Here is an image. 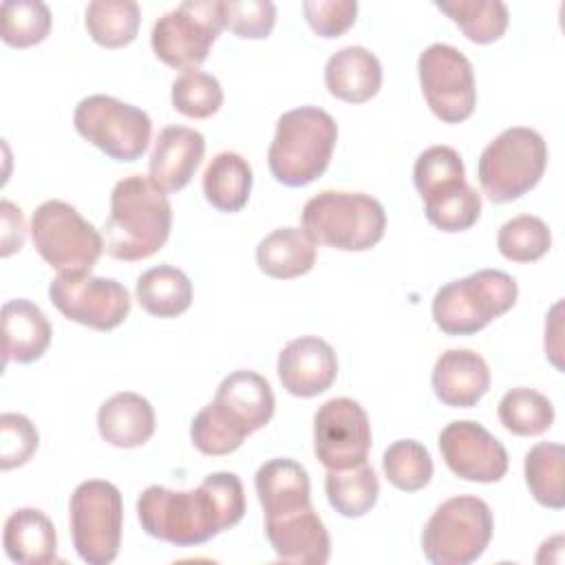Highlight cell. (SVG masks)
<instances>
[{"label": "cell", "mask_w": 565, "mask_h": 565, "mask_svg": "<svg viewBox=\"0 0 565 565\" xmlns=\"http://www.w3.org/2000/svg\"><path fill=\"white\" fill-rule=\"evenodd\" d=\"M245 508V488L234 472H212L194 490L148 486L137 499L143 532L179 547L207 543L234 527Z\"/></svg>", "instance_id": "cell-1"}, {"label": "cell", "mask_w": 565, "mask_h": 565, "mask_svg": "<svg viewBox=\"0 0 565 565\" xmlns=\"http://www.w3.org/2000/svg\"><path fill=\"white\" fill-rule=\"evenodd\" d=\"M104 249L117 260H143L157 254L172 230V205L150 177L130 174L110 192L104 221Z\"/></svg>", "instance_id": "cell-2"}, {"label": "cell", "mask_w": 565, "mask_h": 565, "mask_svg": "<svg viewBox=\"0 0 565 565\" xmlns=\"http://www.w3.org/2000/svg\"><path fill=\"white\" fill-rule=\"evenodd\" d=\"M335 141L338 124L327 110L300 106L282 113L267 150L274 179L287 188L313 183L329 168Z\"/></svg>", "instance_id": "cell-3"}, {"label": "cell", "mask_w": 565, "mask_h": 565, "mask_svg": "<svg viewBox=\"0 0 565 565\" xmlns=\"http://www.w3.org/2000/svg\"><path fill=\"white\" fill-rule=\"evenodd\" d=\"M300 223L316 245L366 252L384 238L386 212L371 194L322 190L305 203Z\"/></svg>", "instance_id": "cell-4"}, {"label": "cell", "mask_w": 565, "mask_h": 565, "mask_svg": "<svg viewBox=\"0 0 565 565\" xmlns=\"http://www.w3.org/2000/svg\"><path fill=\"white\" fill-rule=\"evenodd\" d=\"M519 285L501 269H479L437 289L433 320L448 335H472L516 302Z\"/></svg>", "instance_id": "cell-5"}, {"label": "cell", "mask_w": 565, "mask_h": 565, "mask_svg": "<svg viewBox=\"0 0 565 565\" xmlns=\"http://www.w3.org/2000/svg\"><path fill=\"white\" fill-rule=\"evenodd\" d=\"M547 166L545 139L525 126L505 128L481 152L477 177L492 203H510L527 194Z\"/></svg>", "instance_id": "cell-6"}, {"label": "cell", "mask_w": 565, "mask_h": 565, "mask_svg": "<svg viewBox=\"0 0 565 565\" xmlns=\"http://www.w3.org/2000/svg\"><path fill=\"white\" fill-rule=\"evenodd\" d=\"M494 521L490 505L470 494L444 501L426 521L422 552L433 565H470L488 547Z\"/></svg>", "instance_id": "cell-7"}, {"label": "cell", "mask_w": 565, "mask_h": 565, "mask_svg": "<svg viewBox=\"0 0 565 565\" xmlns=\"http://www.w3.org/2000/svg\"><path fill=\"white\" fill-rule=\"evenodd\" d=\"M71 536L77 556L88 565L117 558L124 527V501L117 486L102 479L82 481L68 503Z\"/></svg>", "instance_id": "cell-8"}, {"label": "cell", "mask_w": 565, "mask_h": 565, "mask_svg": "<svg viewBox=\"0 0 565 565\" xmlns=\"http://www.w3.org/2000/svg\"><path fill=\"white\" fill-rule=\"evenodd\" d=\"M31 238L38 254L57 271H90L104 252V236L97 227L60 199L35 207Z\"/></svg>", "instance_id": "cell-9"}, {"label": "cell", "mask_w": 565, "mask_h": 565, "mask_svg": "<svg viewBox=\"0 0 565 565\" xmlns=\"http://www.w3.org/2000/svg\"><path fill=\"white\" fill-rule=\"evenodd\" d=\"M223 29V0H185L154 22L150 44L163 64L192 71L205 62Z\"/></svg>", "instance_id": "cell-10"}, {"label": "cell", "mask_w": 565, "mask_h": 565, "mask_svg": "<svg viewBox=\"0 0 565 565\" xmlns=\"http://www.w3.org/2000/svg\"><path fill=\"white\" fill-rule=\"evenodd\" d=\"M73 126L88 143L115 161H137L150 143L152 121L146 110L110 95H88L73 113Z\"/></svg>", "instance_id": "cell-11"}, {"label": "cell", "mask_w": 565, "mask_h": 565, "mask_svg": "<svg viewBox=\"0 0 565 565\" xmlns=\"http://www.w3.org/2000/svg\"><path fill=\"white\" fill-rule=\"evenodd\" d=\"M49 298L64 318L95 331H113L130 313L128 289L115 278L90 271H57L49 285Z\"/></svg>", "instance_id": "cell-12"}, {"label": "cell", "mask_w": 565, "mask_h": 565, "mask_svg": "<svg viewBox=\"0 0 565 565\" xmlns=\"http://www.w3.org/2000/svg\"><path fill=\"white\" fill-rule=\"evenodd\" d=\"M419 86L433 115L444 124L466 121L477 104L470 60L455 46L435 42L419 53Z\"/></svg>", "instance_id": "cell-13"}, {"label": "cell", "mask_w": 565, "mask_h": 565, "mask_svg": "<svg viewBox=\"0 0 565 565\" xmlns=\"http://www.w3.org/2000/svg\"><path fill=\"white\" fill-rule=\"evenodd\" d=\"M371 441V422L360 402L333 397L316 411L313 452L327 470H342L366 461Z\"/></svg>", "instance_id": "cell-14"}, {"label": "cell", "mask_w": 565, "mask_h": 565, "mask_svg": "<svg viewBox=\"0 0 565 565\" xmlns=\"http://www.w3.org/2000/svg\"><path fill=\"white\" fill-rule=\"evenodd\" d=\"M439 450L448 470L463 481L497 483L508 472L503 444L488 428L470 419L450 422L439 433Z\"/></svg>", "instance_id": "cell-15"}, {"label": "cell", "mask_w": 565, "mask_h": 565, "mask_svg": "<svg viewBox=\"0 0 565 565\" xmlns=\"http://www.w3.org/2000/svg\"><path fill=\"white\" fill-rule=\"evenodd\" d=\"M280 384L296 397H316L338 377L333 347L318 335H302L282 347L276 364Z\"/></svg>", "instance_id": "cell-16"}, {"label": "cell", "mask_w": 565, "mask_h": 565, "mask_svg": "<svg viewBox=\"0 0 565 565\" xmlns=\"http://www.w3.org/2000/svg\"><path fill=\"white\" fill-rule=\"evenodd\" d=\"M214 408L241 435L249 437L274 417V391L269 382L254 371H234L216 388Z\"/></svg>", "instance_id": "cell-17"}, {"label": "cell", "mask_w": 565, "mask_h": 565, "mask_svg": "<svg viewBox=\"0 0 565 565\" xmlns=\"http://www.w3.org/2000/svg\"><path fill=\"white\" fill-rule=\"evenodd\" d=\"M205 154V137L188 126H166L154 141L148 163L150 181L168 192L183 190Z\"/></svg>", "instance_id": "cell-18"}, {"label": "cell", "mask_w": 565, "mask_h": 565, "mask_svg": "<svg viewBox=\"0 0 565 565\" xmlns=\"http://www.w3.org/2000/svg\"><path fill=\"white\" fill-rule=\"evenodd\" d=\"M265 534L280 561L300 565H324L329 561L331 539L311 505L285 516L265 519Z\"/></svg>", "instance_id": "cell-19"}, {"label": "cell", "mask_w": 565, "mask_h": 565, "mask_svg": "<svg viewBox=\"0 0 565 565\" xmlns=\"http://www.w3.org/2000/svg\"><path fill=\"white\" fill-rule=\"evenodd\" d=\"M433 391L452 408L475 406L490 388L488 362L472 349H448L433 366Z\"/></svg>", "instance_id": "cell-20"}, {"label": "cell", "mask_w": 565, "mask_h": 565, "mask_svg": "<svg viewBox=\"0 0 565 565\" xmlns=\"http://www.w3.org/2000/svg\"><path fill=\"white\" fill-rule=\"evenodd\" d=\"M254 488L265 519L285 516L311 505V483L302 463L276 457L265 461L254 477Z\"/></svg>", "instance_id": "cell-21"}, {"label": "cell", "mask_w": 565, "mask_h": 565, "mask_svg": "<svg viewBox=\"0 0 565 565\" xmlns=\"http://www.w3.org/2000/svg\"><path fill=\"white\" fill-rule=\"evenodd\" d=\"M154 426L152 404L132 391L115 393L97 411L99 437L115 448L143 446L154 435Z\"/></svg>", "instance_id": "cell-22"}, {"label": "cell", "mask_w": 565, "mask_h": 565, "mask_svg": "<svg viewBox=\"0 0 565 565\" xmlns=\"http://www.w3.org/2000/svg\"><path fill=\"white\" fill-rule=\"evenodd\" d=\"M324 84L335 99L364 104L382 86V64L364 46H344L327 60Z\"/></svg>", "instance_id": "cell-23"}, {"label": "cell", "mask_w": 565, "mask_h": 565, "mask_svg": "<svg viewBox=\"0 0 565 565\" xmlns=\"http://www.w3.org/2000/svg\"><path fill=\"white\" fill-rule=\"evenodd\" d=\"M2 335L4 364H31L49 349L53 329L38 305L26 298H15L2 305Z\"/></svg>", "instance_id": "cell-24"}, {"label": "cell", "mask_w": 565, "mask_h": 565, "mask_svg": "<svg viewBox=\"0 0 565 565\" xmlns=\"http://www.w3.org/2000/svg\"><path fill=\"white\" fill-rule=\"evenodd\" d=\"M2 545L20 565H46L57 561V534L53 521L38 508H20L4 521Z\"/></svg>", "instance_id": "cell-25"}, {"label": "cell", "mask_w": 565, "mask_h": 565, "mask_svg": "<svg viewBox=\"0 0 565 565\" xmlns=\"http://www.w3.org/2000/svg\"><path fill=\"white\" fill-rule=\"evenodd\" d=\"M419 196L424 199L428 223L448 234L470 230L481 216V194L466 181V177L446 179Z\"/></svg>", "instance_id": "cell-26"}, {"label": "cell", "mask_w": 565, "mask_h": 565, "mask_svg": "<svg viewBox=\"0 0 565 565\" xmlns=\"http://www.w3.org/2000/svg\"><path fill=\"white\" fill-rule=\"evenodd\" d=\"M256 265L278 280L305 276L316 265V243L302 227H278L256 245Z\"/></svg>", "instance_id": "cell-27"}, {"label": "cell", "mask_w": 565, "mask_h": 565, "mask_svg": "<svg viewBox=\"0 0 565 565\" xmlns=\"http://www.w3.org/2000/svg\"><path fill=\"white\" fill-rule=\"evenodd\" d=\"M252 166L238 152L223 150L214 154L203 172V194L218 212H241L252 192Z\"/></svg>", "instance_id": "cell-28"}, {"label": "cell", "mask_w": 565, "mask_h": 565, "mask_svg": "<svg viewBox=\"0 0 565 565\" xmlns=\"http://www.w3.org/2000/svg\"><path fill=\"white\" fill-rule=\"evenodd\" d=\"M135 296L146 313L177 318L192 305V282L179 267L157 265L137 278Z\"/></svg>", "instance_id": "cell-29"}, {"label": "cell", "mask_w": 565, "mask_h": 565, "mask_svg": "<svg viewBox=\"0 0 565 565\" xmlns=\"http://www.w3.org/2000/svg\"><path fill=\"white\" fill-rule=\"evenodd\" d=\"M324 492L329 499V505L347 519H358L371 512V508L377 503L380 497V481L366 461L342 468V470H329L324 479Z\"/></svg>", "instance_id": "cell-30"}, {"label": "cell", "mask_w": 565, "mask_h": 565, "mask_svg": "<svg viewBox=\"0 0 565 565\" xmlns=\"http://www.w3.org/2000/svg\"><path fill=\"white\" fill-rule=\"evenodd\" d=\"M435 7L475 44L501 40L510 22L508 4L501 0H437Z\"/></svg>", "instance_id": "cell-31"}, {"label": "cell", "mask_w": 565, "mask_h": 565, "mask_svg": "<svg viewBox=\"0 0 565 565\" xmlns=\"http://www.w3.org/2000/svg\"><path fill=\"white\" fill-rule=\"evenodd\" d=\"M84 15L93 42L106 49L128 46L137 38L141 22V9L135 0H93Z\"/></svg>", "instance_id": "cell-32"}, {"label": "cell", "mask_w": 565, "mask_h": 565, "mask_svg": "<svg viewBox=\"0 0 565 565\" xmlns=\"http://www.w3.org/2000/svg\"><path fill=\"white\" fill-rule=\"evenodd\" d=\"M565 450L561 444L539 441L534 444L523 463L525 483L530 494L536 503L561 510L565 505V490H563V472H565Z\"/></svg>", "instance_id": "cell-33"}, {"label": "cell", "mask_w": 565, "mask_h": 565, "mask_svg": "<svg viewBox=\"0 0 565 565\" xmlns=\"http://www.w3.org/2000/svg\"><path fill=\"white\" fill-rule=\"evenodd\" d=\"M499 422L508 433L519 437L543 435L554 422V406L543 393L516 386L501 397Z\"/></svg>", "instance_id": "cell-34"}, {"label": "cell", "mask_w": 565, "mask_h": 565, "mask_svg": "<svg viewBox=\"0 0 565 565\" xmlns=\"http://www.w3.org/2000/svg\"><path fill=\"white\" fill-rule=\"evenodd\" d=\"M382 470L388 483L397 490L417 492L433 479V459L424 444L415 439H399L384 450Z\"/></svg>", "instance_id": "cell-35"}, {"label": "cell", "mask_w": 565, "mask_h": 565, "mask_svg": "<svg viewBox=\"0 0 565 565\" xmlns=\"http://www.w3.org/2000/svg\"><path fill=\"white\" fill-rule=\"evenodd\" d=\"M497 247L512 263H534L552 247L547 223L534 214H519L505 221L497 234Z\"/></svg>", "instance_id": "cell-36"}, {"label": "cell", "mask_w": 565, "mask_h": 565, "mask_svg": "<svg viewBox=\"0 0 565 565\" xmlns=\"http://www.w3.org/2000/svg\"><path fill=\"white\" fill-rule=\"evenodd\" d=\"M172 108L190 119H207L223 106V88L218 79L205 71H183L170 90Z\"/></svg>", "instance_id": "cell-37"}, {"label": "cell", "mask_w": 565, "mask_h": 565, "mask_svg": "<svg viewBox=\"0 0 565 565\" xmlns=\"http://www.w3.org/2000/svg\"><path fill=\"white\" fill-rule=\"evenodd\" d=\"M51 11L40 0H7L2 4V42L13 49L40 44L51 31Z\"/></svg>", "instance_id": "cell-38"}, {"label": "cell", "mask_w": 565, "mask_h": 565, "mask_svg": "<svg viewBox=\"0 0 565 565\" xmlns=\"http://www.w3.org/2000/svg\"><path fill=\"white\" fill-rule=\"evenodd\" d=\"M190 439L199 452L221 457L238 450L245 441V435H241L232 424H227L210 402L194 415L190 424Z\"/></svg>", "instance_id": "cell-39"}, {"label": "cell", "mask_w": 565, "mask_h": 565, "mask_svg": "<svg viewBox=\"0 0 565 565\" xmlns=\"http://www.w3.org/2000/svg\"><path fill=\"white\" fill-rule=\"evenodd\" d=\"M40 435L29 417L20 413L0 415V468L13 470L24 466L38 450Z\"/></svg>", "instance_id": "cell-40"}, {"label": "cell", "mask_w": 565, "mask_h": 565, "mask_svg": "<svg viewBox=\"0 0 565 565\" xmlns=\"http://www.w3.org/2000/svg\"><path fill=\"white\" fill-rule=\"evenodd\" d=\"M225 29L245 40H263L276 24V4L269 0L223 2Z\"/></svg>", "instance_id": "cell-41"}, {"label": "cell", "mask_w": 565, "mask_h": 565, "mask_svg": "<svg viewBox=\"0 0 565 565\" xmlns=\"http://www.w3.org/2000/svg\"><path fill=\"white\" fill-rule=\"evenodd\" d=\"M302 13L311 31L320 38H340L347 33L358 15L355 0H305Z\"/></svg>", "instance_id": "cell-42"}, {"label": "cell", "mask_w": 565, "mask_h": 565, "mask_svg": "<svg viewBox=\"0 0 565 565\" xmlns=\"http://www.w3.org/2000/svg\"><path fill=\"white\" fill-rule=\"evenodd\" d=\"M0 212H2V249H0V254L7 258L13 252H20L24 245V216H22V210L7 199H2Z\"/></svg>", "instance_id": "cell-43"}]
</instances>
